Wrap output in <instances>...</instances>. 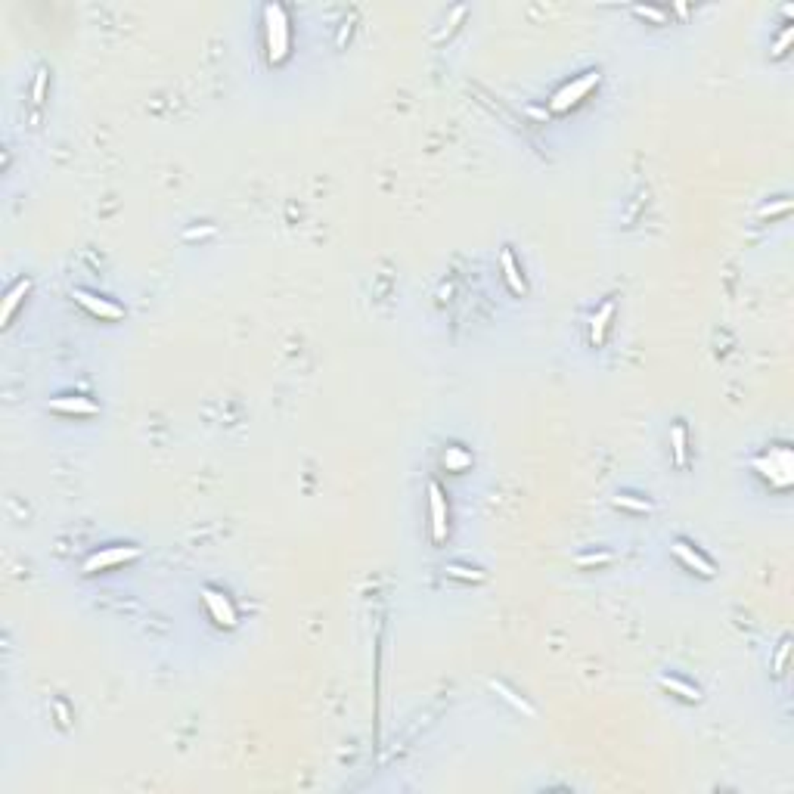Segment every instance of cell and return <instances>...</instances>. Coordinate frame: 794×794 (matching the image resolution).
I'll use <instances>...</instances> for the list:
<instances>
[{"label": "cell", "mask_w": 794, "mask_h": 794, "mask_svg": "<svg viewBox=\"0 0 794 794\" xmlns=\"http://www.w3.org/2000/svg\"><path fill=\"white\" fill-rule=\"evenodd\" d=\"M267 19V59L270 62H283L285 53H289V22H285L283 6H267L264 10Z\"/></svg>", "instance_id": "cell-1"}, {"label": "cell", "mask_w": 794, "mask_h": 794, "mask_svg": "<svg viewBox=\"0 0 794 794\" xmlns=\"http://www.w3.org/2000/svg\"><path fill=\"white\" fill-rule=\"evenodd\" d=\"M596 84H599V72H587V75H580V78L568 81L559 94L549 99V112H565V109H571L574 103H580Z\"/></svg>", "instance_id": "cell-2"}, {"label": "cell", "mask_w": 794, "mask_h": 794, "mask_svg": "<svg viewBox=\"0 0 794 794\" xmlns=\"http://www.w3.org/2000/svg\"><path fill=\"white\" fill-rule=\"evenodd\" d=\"M754 469L760 475H766L770 481H776L779 487H788L791 484V456L788 450H770V456H757L754 459Z\"/></svg>", "instance_id": "cell-3"}, {"label": "cell", "mask_w": 794, "mask_h": 794, "mask_svg": "<svg viewBox=\"0 0 794 794\" xmlns=\"http://www.w3.org/2000/svg\"><path fill=\"white\" fill-rule=\"evenodd\" d=\"M72 298H78L81 308H87L94 317H103V320H121V317H124V310L118 308V304H112L109 298H99V295H94V292L75 289V292H72Z\"/></svg>", "instance_id": "cell-4"}, {"label": "cell", "mask_w": 794, "mask_h": 794, "mask_svg": "<svg viewBox=\"0 0 794 794\" xmlns=\"http://www.w3.org/2000/svg\"><path fill=\"white\" fill-rule=\"evenodd\" d=\"M140 549L137 546H112V549H103V553L90 555L84 571H97V568H112L118 562H128V559H137Z\"/></svg>", "instance_id": "cell-5"}, {"label": "cell", "mask_w": 794, "mask_h": 794, "mask_svg": "<svg viewBox=\"0 0 794 794\" xmlns=\"http://www.w3.org/2000/svg\"><path fill=\"white\" fill-rule=\"evenodd\" d=\"M428 506H432V537H435V543H441L447 537V503H444L441 487L435 481L428 484Z\"/></svg>", "instance_id": "cell-6"}, {"label": "cell", "mask_w": 794, "mask_h": 794, "mask_svg": "<svg viewBox=\"0 0 794 794\" xmlns=\"http://www.w3.org/2000/svg\"><path fill=\"white\" fill-rule=\"evenodd\" d=\"M202 599H205V605H208L211 618H214L217 624H221V627H233V624H236V611H233L230 599L221 596L217 589H211V587H208V589H202Z\"/></svg>", "instance_id": "cell-7"}, {"label": "cell", "mask_w": 794, "mask_h": 794, "mask_svg": "<svg viewBox=\"0 0 794 794\" xmlns=\"http://www.w3.org/2000/svg\"><path fill=\"white\" fill-rule=\"evenodd\" d=\"M673 555H677V559H680L682 565H686V568L698 571L701 577H711V574H714V565L707 562L701 553H695V549H689V543H682V540H677V543H673Z\"/></svg>", "instance_id": "cell-8"}, {"label": "cell", "mask_w": 794, "mask_h": 794, "mask_svg": "<svg viewBox=\"0 0 794 794\" xmlns=\"http://www.w3.org/2000/svg\"><path fill=\"white\" fill-rule=\"evenodd\" d=\"M50 407L59 413H75V416H94L97 413V403L87 401V397H56V401H50Z\"/></svg>", "instance_id": "cell-9"}, {"label": "cell", "mask_w": 794, "mask_h": 794, "mask_svg": "<svg viewBox=\"0 0 794 794\" xmlns=\"http://www.w3.org/2000/svg\"><path fill=\"white\" fill-rule=\"evenodd\" d=\"M614 317V304L605 301L602 308H599V314L593 317V323H589V342L593 344H602L605 342V332H608V323H611Z\"/></svg>", "instance_id": "cell-10"}, {"label": "cell", "mask_w": 794, "mask_h": 794, "mask_svg": "<svg viewBox=\"0 0 794 794\" xmlns=\"http://www.w3.org/2000/svg\"><path fill=\"white\" fill-rule=\"evenodd\" d=\"M500 258H503V276H506V283H509V289H512L515 295H525L528 285H525V280H521V273H518V264H515L512 249H503Z\"/></svg>", "instance_id": "cell-11"}, {"label": "cell", "mask_w": 794, "mask_h": 794, "mask_svg": "<svg viewBox=\"0 0 794 794\" xmlns=\"http://www.w3.org/2000/svg\"><path fill=\"white\" fill-rule=\"evenodd\" d=\"M670 441H673V459H677V466L682 469L689 462V447H686V425L682 422H677V425L670 428Z\"/></svg>", "instance_id": "cell-12"}, {"label": "cell", "mask_w": 794, "mask_h": 794, "mask_svg": "<svg viewBox=\"0 0 794 794\" xmlns=\"http://www.w3.org/2000/svg\"><path fill=\"white\" fill-rule=\"evenodd\" d=\"M661 686H664L667 692H677V695L686 698V701H698V698H701V692H698L695 686H689V682H682V680H677V677H661Z\"/></svg>", "instance_id": "cell-13"}, {"label": "cell", "mask_w": 794, "mask_h": 794, "mask_svg": "<svg viewBox=\"0 0 794 794\" xmlns=\"http://www.w3.org/2000/svg\"><path fill=\"white\" fill-rule=\"evenodd\" d=\"M444 466L453 469V472H462L466 466H472V456L466 450H459V447H447L444 453Z\"/></svg>", "instance_id": "cell-14"}, {"label": "cell", "mask_w": 794, "mask_h": 794, "mask_svg": "<svg viewBox=\"0 0 794 794\" xmlns=\"http://www.w3.org/2000/svg\"><path fill=\"white\" fill-rule=\"evenodd\" d=\"M22 292H28V280H19V283H16V289L6 295V301H4V323L13 317V310H16V304H19Z\"/></svg>", "instance_id": "cell-15"}, {"label": "cell", "mask_w": 794, "mask_h": 794, "mask_svg": "<svg viewBox=\"0 0 794 794\" xmlns=\"http://www.w3.org/2000/svg\"><path fill=\"white\" fill-rule=\"evenodd\" d=\"M447 574L450 577H459V580H484V574L475 571V568H462V565H450L447 568Z\"/></svg>", "instance_id": "cell-16"}, {"label": "cell", "mask_w": 794, "mask_h": 794, "mask_svg": "<svg viewBox=\"0 0 794 794\" xmlns=\"http://www.w3.org/2000/svg\"><path fill=\"white\" fill-rule=\"evenodd\" d=\"M44 87H47V72L40 69L38 78H35V90H31V103H35V106L44 103Z\"/></svg>", "instance_id": "cell-17"}, {"label": "cell", "mask_w": 794, "mask_h": 794, "mask_svg": "<svg viewBox=\"0 0 794 794\" xmlns=\"http://www.w3.org/2000/svg\"><path fill=\"white\" fill-rule=\"evenodd\" d=\"M633 13L643 16V19H652V22H667V13L655 10V6H633Z\"/></svg>", "instance_id": "cell-18"}, {"label": "cell", "mask_w": 794, "mask_h": 794, "mask_svg": "<svg viewBox=\"0 0 794 794\" xmlns=\"http://www.w3.org/2000/svg\"><path fill=\"white\" fill-rule=\"evenodd\" d=\"M614 506H624V509H636V512H648V503L630 500V496H614Z\"/></svg>", "instance_id": "cell-19"}, {"label": "cell", "mask_w": 794, "mask_h": 794, "mask_svg": "<svg viewBox=\"0 0 794 794\" xmlns=\"http://www.w3.org/2000/svg\"><path fill=\"white\" fill-rule=\"evenodd\" d=\"M602 562H611V553H602V555H580L577 565H602Z\"/></svg>", "instance_id": "cell-20"}, {"label": "cell", "mask_w": 794, "mask_h": 794, "mask_svg": "<svg viewBox=\"0 0 794 794\" xmlns=\"http://www.w3.org/2000/svg\"><path fill=\"white\" fill-rule=\"evenodd\" d=\"M788 40H791V28H785V31H782V38L776 40V50H773V53H776V56H782V53H785V47H788Z\"/></svg>", "instance_id": "cell-21"}, {"label": "cell", "mask_w": 794, "mask_h": 794, "mask_svg": "<svg viewBox=\"0 0 794 794\" xmlns=\"http://www.w3.org/2000/svg\"><path fill=\"white\" fill-rule=\"evenodd\" d=\"M208 233H211V227H205V230H190L187 236H190V239H192V236H208Z\"/></svg>", "instance_id": "cell-22"}]
</instances>
